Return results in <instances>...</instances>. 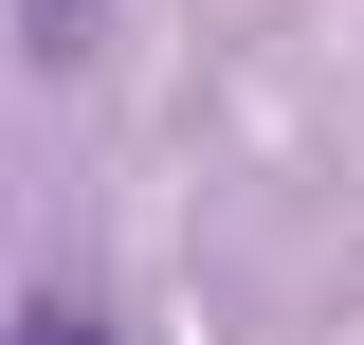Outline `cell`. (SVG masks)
<instances>
[{
  "label": "cell",
  "instance_id": "1",
  "mask_svg": "<svg viewBox=\"0 0 364 345\" xmlns=\"http://www.w3.org/2000/svg\"><path fill=\"white\" fill-rule=\"evenodd\" d=\"M18 55H55V73H91V55H109V0H18Z\"/></svg>",
  "mask_w": 364,
  "mask_h": 345
},
{
  "label": "cell",
  "instance_id": "2",
  "mask_svg": "<svg viewBox=\"0 0 364 345\" xmlns=\"http://www.w3.org/2000/svg\"><path fill=\"white\" fill-rule=\"evenodd\" d=\"M37 345H109V327H91V309H37Z\"/></svg>",
  "mask_w": 364,
  "mask_h": 345
}]
</instances>
